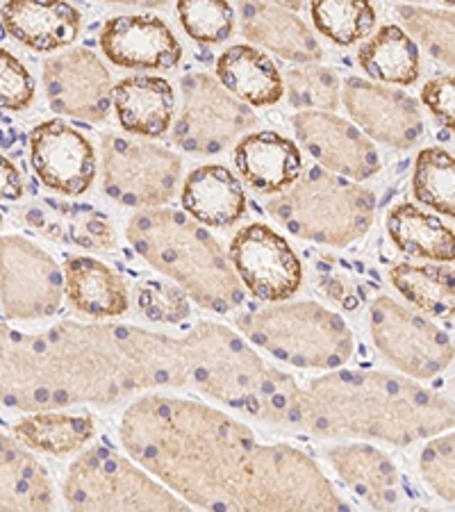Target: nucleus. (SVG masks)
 Here are the masks:
<instances>
[{"instance_id":"1","label":"nucleus","mask_w":455,"mask_h":512,"mask_svg":"<svg viewBox=\"0 0 455 512\" xmlns=\"http://www.w3.org/2000/svg\"><path fill=\"white\" fill-rule=\"evenodd\" d=\"M126 451L189 506L208 510H344L317 462L289 444H260L221 410L144 396L123 412Z\"/></svg>"},{"instance_id":"2","label":"nucleus","mask_w":455,"mask_h":512,"mask_svg":"<svg viewBox=\"0 0 455 512\" xmlns=\"http://www.w3.org/2000/svg\"><path fill=\"white\" fill-rule=\"evenodd\" d=\"M130 353L146 390H196L269 424L294 426L303 387L269 367L233 328L201 321L182 337L135 328Z\"/></svg>"},{"instance_id":"3","label":"nucleus","mask_w":455,"mask_h":512,"mask_svg":"<svg viewBox=\"0 0 455 512\" xmlns=\"http://www.w3.org/2000/svg\"><path fill=\"white\" fill-rule=\"evenodd\" d=\"M0 387L5 406L23 412L121 401L142 390L114 324L60 321L46 333L3 328Z\"/></svg>"},{"instance_id":"4","label":"nucleus","mask_w":455,"mask_h":512,"mask_svg":"<svg viewBox=\"0 0 455 512\" xmlns=\"http://www.w3.org/2000/svg\"><path fill=\"white\" fill-rule=\"evenodd\" d=\"M294 426L408 447L453 428L455 408L446 396L405 376L335 369L303 387Z\"/></svg>"},{"instance_id":"5","label":"nucleus","mask_w":455,"mask_h":512,"mask_svg":"<svg viewBox=\"0 0 455 512\" xmlns=\"http://www.w3.org/2000/svg\"><path fill=\"white\" fill-rule=\"evenodd\" d=\"M128 239L137 255L169 276L201 308L228 315L244 301L237 271L208 226L185 210L148 208L128 224Z\"/></svg>"},{"instance_id":"6","label":"nucleus","mask_w":455,"mask_h":512,"mask_svg":"<svg viewBox=\"0 0 455 512\" xmlns=\"http://www.w3.org/2000/svg\"><path fill=\"white\" fill-rule=\"evenodd\" d=\"M267 212L296 237L349 246L369 230L376 198L358 183L314 167L292 189L269 201Z\"/></svg>"},{"instance_id":"7","label":"nucleus","mask_w":455,"mask_h":512,"mask_svg":"<svg viewBox=\"0 0 455 512\" xmlns=\"http://www.w3.org/2000/svg\"><path fill=\"white\" fill-rule=\"evenodd\" d=\"M248 342L301 369H339L353 355V333L333 310L312 301L273 305L235 317Z\"/></svg>"},{"instance_id":"8","label":"nucleus","mask_w":455,"mask_h":512,"mask_svg":"<svg viewBox=\"0 0 455 512\" xmlns=\"http://www.w3.org/2000/svg\"><path fill=\"white\" fill-rule=\"evenodd\" d=\"M64 499L76 510H187L189 503L157 485L117 451L89 449L69 467Z\"/></svg>"},{"instance_id":"9","label":"nucleus","mask_w":455,"mask_h":512,"mask_svg":"<svg viewBox=\"0 0 455 512\" xmlns=\"http://www.w3.org/2000/svg\"><path fill=\"white\" fill-rule=\"evenodd\" d=\"M180 92L182 110L173 123V142L187 153H221L258 123L248 103L208 73H189L180 82Z\"/></svg>"},{"instance_id":"10","label":"nucleus","mask_w":455,"mask_h":512,"mask_svg":"<svg viewBox=\"0 0 455 512\" xmlns=\"http://www.w3.org/2000/svg\"><path fill=\"white\" fill-rule=\"evenodd\" d=\"M369 330L376 349L412 378H435L451 365V337L415 310L380 296L369 308Z\"/></svg>"},{"instance_id":"11","label":"nucleus","mask_w":455,"mask_h":512,"mask_svg":"<svg viewBox=\"0 0 455 512\" xmlns=\"http://www.w3.org/2000/svg\"><path fill=\"white\" fill-rule=\"evenodd\" d=\"M180 169V158L167 148L119 135L103 139V187L121 205L157 208L171 201Z\"/></svg>"},{"instance_id":"12","label":"nucleus","mask_w":455,"mask_h":512,"mask_svg":"<svg viewBox=\"0 0 455 512\" xmlns=\"http://www.w3.org/2000/svg\"><path fill=\"white\" fill-rule=\"evenodd\" d=\"M3 249V312L10 319H44L62 303L64 274L46 251L28 239L5 235Z\"/></svg>"},{"instance_id":"13","label":"nucleus","mask_w":455,"mask_h":512,"mask_svg":"<svg viewBox=\"0 0 455 512\" xmlns=\"http://www.w3.org/2000/svg\"><path fill=\"white\" fill-rule=\"evenodd\" d=\"M228 258L255 299L280 303L292 299L303 283L299 255L283 235L264 224L239 230L228 249Z\"/></svg>"},{"instance_id":"14","label":"nucleus","mask_w":455,"mask_h":512,"mask_svg":"<svg viewBox=\"0 0 455 512\" xmlns=\"http://www.w3.org/2000/svg\"><path fill=\"white\" fill-rule=\"evenodd\" d=\"M44 89L55 112L82 121H103L114 105L110 71L85 48L46 60Z\"/></svg>"},{"instance_id":"15","label":"nucleus","mask_w":455,"mask_h":512,"mask_svg":"<svg viewBox=\"0 0 455 512\" xmlns=\"http://www.w3.org/2000/svg\"><path fill=\"white\" fill-rule=\"evenodd\" d=\"M30 164L41 183L64 196L85 194L96 178V153L82 132L64 121H44L30 130Z\"/></svg>"},{"instance_id":"16","label":"nucleus","mask_w":455,"mask_h":512,"mask_svg":"<svg viewBox=\"0 0 455 512\" xmlns=\"http://www.w3.org/2000/svg\"><path fill=\"white\" fill-rule=\"evenodd\" d=\"M344 105L353 121L380 144L410 148L424 135L419 103L403 92L349 78L344 85Z\"/></svg>"},{"instance_id":"17","label":"nucleus","mask_w":455,"mask_h":512,"mask_svg":"<svg viewBox=\"0 0 455 512\" xmlns=\"http://www.w3.org/2000/svg\"><path fill=\"white\" fill-rule=\"evenodd\" d=\"M292 126L301 146L324 167L353 180H367L380 169L376 146L349 121L328 112H299Z\"/></svg>"},{"instance_id":"18","label":"nucleus","mask_w":455,"mask_h":512,"mask_svg":"<svg viewBox=\"0 0 455 512\" xmlns=\"http://www.w3.org/2000/svg\"><path fill=\"white\" fill-rule=\"evenodd\" d=\"M101 51L123 69L167 71L178 66L182 46L157 16H114L101 30Z\"/></svg>"},{"instance_id":"19","label":"nucleus","mask_w":455,"mask_h":512,"mask_svg":"<svg viewBox=\"0 0 455 512\" xmlns=\"http://www.w3.org/2000/svg\"><path fill=\"white\" fill-rule=\"evenodd\" d=\"M3 26L19 44L39 53H51L78 39L82 14L66 0H7Z\"/></svg>"},{"instance_id":"20","label":"nucleus","mask_w":455,"mask_h":512,"mask_svg":"<svg viewBox=\"0 0 455 512\" xmlns=\"http://www.w3.org/2000/svg\"><path fill=\"white\" fill-rule=\"evenodd\" d=\"M235 167L260 194H283L303 173L299 146L278 132H251L235 146Z\"/></svg>"},{"instance_id":"21","label":"nucleus","mask_w":455,"mask_h":512,"mask_svg":"<svg viewBox=\"0 0 455 512\" xmlns=\"http://www.w3.org/2000/svg\"><path fill=\"white\" fill-rule=\"evenodd\" d=\"M239 16H242L244 35L283 60L310 64L319 62L324 55L308 26L299 16L285 12V7L262 0H239Z\"/></svg>"},{"instance_id":"22","label":"nucleus","mask_w":455,"mask_h":512,"mask_svg":"<svg viewBox=\"0 0 455 512\" xmlns=\"http://www.w3.org/2000/svg\"><path fill=\"white\" fill-rule=\"evenodd\" d=\"M180 203L182 210L208 228L235 226L246 212L242 183L221 164H205L189 173Z\"/></svg>"},{"instance_id":"23","label":"nucleus","mask_w":455,"mask_h":512,"mask_svg":"<svg viewBox=\"0 0 455 512\" xmlns=\"http://www.w3.org/2000/svg\"><path fill=\"white\" fill-rule=\"evenodd\" d=\"M114 112L130 135L164 137L173 123L176 94L164 78L132 76L114 87Z\"/></svg>"},{"instance_id":"24","label":"nucleus","mask_w":455,"mask_h":512,"mask_svg":"<svg viewBox=\"0 0 455 512\" xmlns=\"http://www.w3.org/2000/svg\"><path fill=\"white\" fill-rule=\"evenodd\" d=\"M330 467L371 508H392L399 501V472L392 458L369 444H342L326 451Z\"/></svg>"},{"instance_id":"25","label":"nucleus","mask_w":455,"mask_h":512,"mask_svg":"<svg viewBox=\"0 0 455 512\" xmlns=\"http://www.w3.org/2000/svg\"><path fill=\"white\" fill-rule=\"evenodd\" d=\"M66 299L82 315L114 319L128 312V289L117 271L101 260L76 255L64 264Z\"/></svg>"},{"instance_id":"26","label":"nucleus","mask_w":455,"mask_h":512,"mask_svg":"<svg viewBox=\"0 0 455 512\" xmlns=\"http://www.w3.org/2000/svg\"><path fill=\"white\" fill-rule=\"evenodd\" d=\"M0 508L48 510L53 508V485L41 462L23 449L19 440L3 435L0 440Z\"/></svg>"},{"instance_id":"27","label":"nucleus","mask_w":455,"mask_h":512,"mask_svg":"<svg viewBox=\"0 0 455 512\" xmlns=\"http://www.w3.org/2000/svg\"><path fill=\"white\" fill-rule=\"evenodd\" d=\"M217 78L230 94L253 107L283 98V76L267 55L251 46H230L217 60Z\"/></svg>"},{"instance_id":"28","label":"nucleus","mask_w":455,"mask_h":512,"mask_svg":"<svg viewBox=\"0 0 455 512\" xmlns=\"http://www.w3.org/2000/svg\"><path fill=\"white\" fill-rule=\"evenodd\" d=\"M387 233L396 249L430 262H455V233L433 214L412 203H399L387 212Z\"/></svg>"},{"instance_id":"29","label":"nucleus","mask_w":455,"mask_h":512,"mask_svg":"<svg viewBox=\"0 0 455 512\" xmlns=\"http://www.w3.org/2000/svg\"><path fill=\"white\" fill-rule=\"evenodd\" d=\"M26 219L41 233L85 246V249L107 251L114 246V230L110 221L87 205H62L55 198H46L44 205L26 210Z\"/></svg>"},{"instance_id":"30","label":"nucleus","mask_w":455,"mask_h":512,"mask_svg":"<svg viewBox=\"0 0 455 512\" xmlns=\"http://www.w3.org/2000/svg\"><path fill=\"white\" fill-rule=\"evenodd\" d=\"M12 435L23 447L62 458L85 447L96 435V424L91 415H64V412L44 410L16 421Z\"/></svg>"},{"instance_id":"31","label":"nucleus","mask_w":455,"mask_h":512,"mask_svg":"<svg viewBox=\"0 0 455 512\" xmlns=\"http://www.w3.org/2000/svg\"><path fill=\"white\" fill-rule=\"evenodd\" d=\"M390 280L405 301L433 319L455 317V271L444 262L396 264Z\"/></svg>"},{"instance_id":"32","label":"nucleus","mask_w":455,"mask_h":512,"mask_svg":"<svg viewBox=\"0 0 455 512\" xmlns=\"http://www.w3.org/2000/svg\"><path fill=\"white\" fill-rule=\"evenodd\" d=\"M358 62L374 80L408 87L419 78V48L399 26L380 28L360 48Z\"/></svg>"},{"instance_id":"33","label":"nucleus","mask_w":455,"mask_h":512,"mask_svg":"<svg viewBox=\"0 0 455 512\" xmlns=\"http://www.w3.org/2000/svg\"><path fill=\"white\" fill-rule=\"evenodd\" d=\"M312 21L321 35L337 46H351L376 26L371 0H312Z\"/></svg>"},{"instance_id":"34","label":"nucleus","mask_w":455,"mask_h":512,"mask_svg":"<svg viewBox=\"0 0 455 512\" xmlns=\"http://www.w3.org/2000/svg\"><path fill=\"white\" fill-rule=\"evenodd\" d=\"M412 194L419 203L455 219V158L444 148L430 146L417 155Z\"/></svg>"},{"instance_id":"35","label":"nucleus","mask_w":455,"mask_h":512,"mask_svg":"<svg viewBox=\"0 0 455 512\" xmlns=\"http://www.w3.org/2000/svg\"><path fill=\"white\" fill-rule=\"evenodd\" d=\"M285 89L289 103L301 110H335L339 101L337 73L314 62L289 69Z\"/></svg>"},{"instance_id":"36","label":"nucleus","mask_w":455,"mask_h":512,"mask_svg":"<svg viewBox=\"0 0 455 512\" xmlns=\"http://www.w3.org/2000/svg\"><path fill=\"white\" fill-rule=\"evenodd\" d=\"M396 12H399V16L412 35L426 46V51L430 55L455 69V14L453 12L426 10V7H415V5H401Z\"/></svg>"},{"instance_id":"37","label":"nucleus","mask_w":455,"mask_h":512,"mask_svg":"<svg viewBox=\"0 0 455 512\" xmlns=\"http://www.w3.org/2000/svg\"><path fill=\"white\" fill-rule=\"evenodd\" d=\"M178 16L187 35L201 44H221L235 30L228 0H178Z\"/></svg>"},{"instance_id":"38","label":"nucleus","mask_w":455,"mask_h":512,"mask_svg":"<svg viewBox=\"0 0 455 512\" xmlns=\"http://www.w3.org/2000/svg\"><path fill=\"white\" fill-rule=\"evenodd\" d=\"M419 469L430 490L455 506V433L430 440L421 449Z\"/></svg>"},{"instance_id":"39","label":"nucleus","mask_w":455,"mask_h":512,"mask_svg":"<svg viewBox=\"0 0 455 512\" xmlns=\"http://www.w3.org/2000/svg\"><path fill=\"white\" fill-rule=\"evenodd\" d=\"M137 303L155 324H180L189 317V294L160 280H146L139 287Z\"/></svg>"},{"instance_id":"40","label":"nucleus","mask_w":455,"mask_h":512,"mask_svg":"<svg viewBox=\"0 0 455 512\" xmlns=\"http://www.w3.org/2000/svg\"><path fill=\"white\" fill-rule=\"evenodd\" d=\"M35 98V80L10 51H0V105L3 110L23 112Z\"/></svg>"},{"instance_id":"41","label":"nucleus","mask_w":455,"mask_h":512,"mask_svg":"<svg viewBox=\"0 0 455 512\" xmlns=\"http://www.w3.org/2000/svg\"><path fill=\"white\" fill-rule=\"evenodd\" d=\"M421 101L435 119L455 132V76H442L430 80L421 89Z\"/></svg>"},{"instance_id":"42","label":"nucleus","mask_w":455,"mask_h":512,"mask_svg":"<svg viewBox=\"0 0 455 512\" xmlns=\"http://www.w3.org/2000/svg\"><path fill=\"white\" fill-rule=\"evenodd\" d=\"M26 194V185H23L21 173L16 171L14 164L3 158V198L5 201H19Z\"/></svg>"},{"instance_id":"43","label":"nucleus","mask_w":455,"mask_h":512,"mask_svg":"<svg viewBox=\"0 0 455 512\" xmlns=\"http://www.w3.org/2000/svg\"><path fill=\"white\" fill-rule=\"evenodd\" d=\"M110 3H123V5H137V7H160L167 0H110Z\"/></svg>"},{"instance_id":"44","label":"nucleus","mask_w":455,"mask_h":512,"mask_svg":"<svg viewBox=\"0 0 455 512\" xmlns=\"http://www.w3.org/2000/svg\"><path fill=\"white\" fill-rule=\"evenodd\" d=\"M271 3H276L278 7H285V10L296 12V10H301L305 0H271Z\"/></svg>"},{"instance_id":"45","label":"nucleus","mask_w":455,"mask_h":512,"mask_svg":"<svg viewBox=\"0 0 455 512\" xmlns=\"http://www.w3.org/2000/svg\"><path fill=\"white\" fill-rule=\"evenodd\" d=\"M444 3H449V5H455V0H444Z\"/></svg>"},{"instance_id":"46","label":"nucleus","mask_w":455,"mask_h":512,"mask_svg":"<svg viewBox=\"0 0 455 512\" xmlns=\"http://www.w3.org/2000/svg\"><path fill=\"white\" fill-rule=\"evenodd\" d=\"M453 387H455V385H453Z\"/></svg>"}]
</instances>
